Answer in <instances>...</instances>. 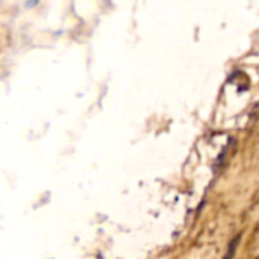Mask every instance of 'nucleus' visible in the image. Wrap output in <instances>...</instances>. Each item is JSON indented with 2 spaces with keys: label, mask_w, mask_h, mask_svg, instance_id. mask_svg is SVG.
<instances>
[{
  "label": "nucleus",
  "mask_w": 259,
  "mask_h": 259,
  "mask_svg": "<svg viewBox=\"0 0 259 259\" xmlns=\"http://www.w3.org/2000/svg\"><path fill=\"white\" fill-rule=\"evenodd\" d=\"M238 243H240V235H237V237L231 241V244H229V250H228V253L225 255V258L223 259H234V256H235V252H237V246H238Z\"/></svg>",
  "instance_id": "f257e3e1"
},
{
  "label": "nucleus",
  "mask_w": 259,
  "mask_h": 259,
  "mask_svg": "<svg viewBox=\"0 0 259 259\" xmlns=\"http://www.w3.org/2000/svg\"><path fill=\"white\" fill-rule=\"evenodd\" d=\"M38 2H39V0H32V2L29 3V5H35V3H38Z\"/></svg>",
  "instance_id": "f03ea898"
}]
</instances>
